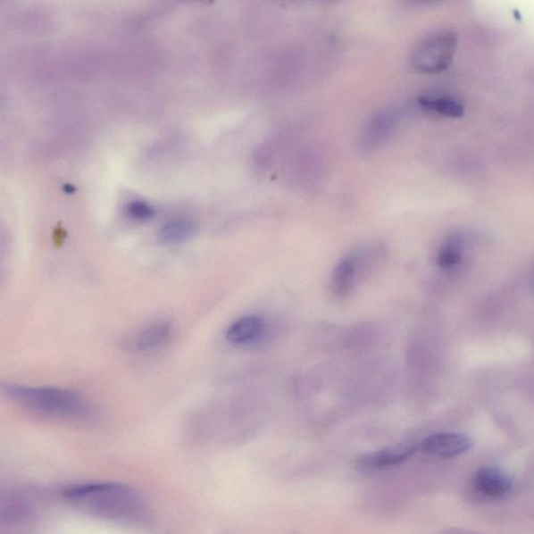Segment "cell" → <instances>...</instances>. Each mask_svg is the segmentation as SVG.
Here are the masks:
<instances>
[{"mask_svg":"<svg viewBox=\"0 0 534 534\" xmlns=\"http://www.w3.org/2000/svg\"><path fill=\"white\" fill-rule=\"evenodd\" d=\"M196 232V223L188 219L171 221L160 229L158 239L167 246L181 245L194 238Z\"/></svg>","mask_w":534,"mask_h":534,"instance_id":"11","label":"cell"},{"mask_svg":"<svg viewBox=\"0 0 534 534\" xmlns=\"http://www.w3.org/2000/svg\"><path fill=\"white\" fill-rule=\"evenodd\" d=\"M264 321L257 315L245 316L229 327L226 338L229 344L244 346L254 343L263 332Z\"/></svg>","mask_w":534,"mask_h":534,"instance_id":"10","label":"cell"},{"mask_svg":"<svg viewBox=\"0 0 534 534\" xmlns=\"http://www.w3.org/2000/svg\"><path fill=\"white\" fill-rule=\"evenodd\" d=\"M471 484L473 493L486 500L501 499L513 488V478L506 471L495 467L477 470Z\"/></svg>","mask_w":534,"mask_h":534,"instance_id":"6","label":"cell"},{"mask_svg":"<svg viewBox=\"0 0 534 534\" xmlns=\"http://www.w3.org/2000/svg\"><path fill=\"white\" fill-rule=\"evenodd\" d=\"M128 213L136 221H147L152 219L154 211L147 203L136 201L129 204Z\"/></svg>","mask_w":534,"mask_h":534,"instance_id":"14","label":"cell"},{"mask_svg":"<svg viewBox=\"0 0 534 534\" xmlns=\"http://www.w3.org/2000/svg\"><path fill=\"white\" fill-rule=\"evenodd\" d=\"M464 241L461 234H451L440 246L437 264L442 270H450L462 263Z\"/></svg>","mask_w":534,"mask_h":534,"instance_id":"12","label":"cell"},{"mask_svg":"<svg viewBox=\"0 0 534 534\" xmlns=\"http://www.w3.org/2000/svg\"><path fill=\"white\" fill-rule=\"evenodd\" d=\"M173 328L167 321H154L142 329L129 340V346L136 352L150 353L157 351L170 343Z\"/></svg>","mask_w":534,"mask_h":534,"instance_id":"8","label":"cell"},{"mask_svg":"<svg viewBox=\"0 0 534 534\" xmlns=\"http://www.w3.org/2000/svg\"><path fill=\"white\" fill-rule=\"evenodd\" d=\"M4 393L15 405L49 418L87 420L96 414L88 401L70 389L8 384L4 387Z\"/></svg>","mask_w":534,"mask_h":534,"instance_id":"1","label":"cell"},{"mask_svg":"<svg viewBox=\"0 0 534 534\" xmlns=\"http://www.w3.org/2000/svg\"><path fill=\"white\" fill-rule=\"evenodd\" d=\"M438 534H482L474 530H464V528H450V530H446L444 531H440Z\"/></svg>","mask_w":534,"mask_h":534,"instance_id":"15","label":"cell"},{"mask_svg":"<svg viewBox=\"0 0 534 534\" xmlns=\"http://www.w3.org/2000/svg\"><path fill=\"white\" fill-rule=\"evenodd\" d=\"M68 500L110 519H133L142 511L138 495L117 483H85L64 490Z\"/></svg>","mask_w":534,"mask_h":534,"instance_id":"2","label":"cell"},{"mask_svg":"<svg viewBox=\"0 0 534 534\" xmlns=\"http://www.w3.org/2000/svg\"><path fill=\"white\" fill-rule=\"evenodd\" d=\"M418 104L426 111L449 118H461L465 112L464 104L446 93H425L418 98Z\"/></svg>","mask_w":534,"mask_h":534,"instance_id":"9","label":"cell"},{"mask_svg":"<svg viewBox=\"0 0 534 534\" xmlns=\"http://www.w3.org/2000/svg\"><path fill=\"white\" fill-rule=\"evenodd\" d=\"M356 264L352 258H346L335 267L332 276V290L335 296L343 297L350 294L355 281Z\"/></svg>","mask_w":534,"mask_h":534,"instance_id":"13","label":"cell"},{"mask_svg":"<svg viewBox=\"0 0 534 534\" xmlns=\"http://www.w3.org/2000/svg\"><path fill=\"white\" fill-rule=\"evenodd\" d=\"M457 35L443 30L427 37L415 47L412 65L421 73L436 74L448 70L456 54Z\"/></svg>","mask_w":534,"mask_h":534,"instance_id":"3","label":"cell"},{"mask_svg":"<svg viewBox=\"0 0 534 534\" xmlns=\"http://www.w3.org/2000/svg\"><path fill=\"white\" fill-rule=\"evenodd\" d=\"M473 446V440L464 434L444 432L421 440L418 449L433 457L455 458L465 455Z\"/></svg>","mask_w":534,"mask_h":534,"instance_id":"7","label":"cell"},{"mask_svg":"<svg viewBox=\"0 0 534 534\" xmlns=\"http://www.w3.org/2000/svg\"><path fill=\"white\" fill-rule=\"evenodd\" d=\"M418 446L409 444H397L387 448L369 453L356 458L355 469L362 473L370 474L405 463L411 458Z\"/></svg>","mask_w":534,"mask_h":534,"instance_id":"5","label":"cell"},{"mask_svg":"<svg viewBox=\"0 0 534 534\" xmlns=\"http://www.w3.org/2000/svg\"><path fill=\"white\" fill-rule=\"evenodd\" d=\"M401 118L400 108H387L377 112L365 122L359 134V151L371 154L381 148L396 132Z\"/></svg>","mask_w":534,"mask_h":534,"instance_id":"4","label":"cell"}]
</instances>
